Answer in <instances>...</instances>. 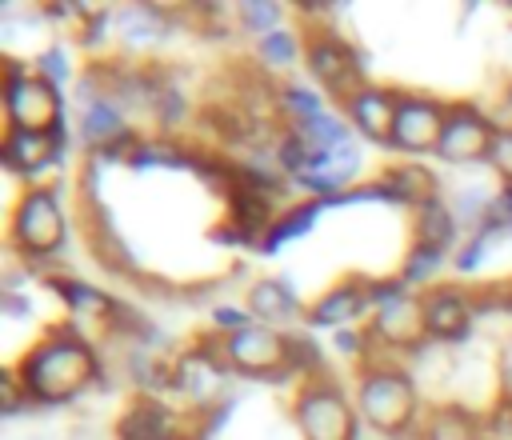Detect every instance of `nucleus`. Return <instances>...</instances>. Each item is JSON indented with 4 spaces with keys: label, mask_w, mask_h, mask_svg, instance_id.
Segmentation results:
<instances>
[{
    "label": "nucleus",
    "mask_w": 512,
    "mask_h": 440,
    "mask_svg": "<svg viewBox=\"0 0 512 440\" xmlns=\"http://www.w3.org/2000/svg\"><path fill=\"white\" fill-rule=\"evenodd\" d=\"M208 320H212V332H216V336H232V332H240V328L256 324V320H252V312H248L244 304H216Z\"/></svg>",
    "instance_id": "c756f323"
},
{
    "label": "nucleus",
    "mask_w": 512,
    "mask_h": 440,
    "mask_svg": "<svg viewBox=\"0 0 512 440\" xmlns=\"http://www.w3.org/2000/svg\"><path fill=\"white\" fill-rule=\"evenodd\" d=\"M236 24H240V32L264 40L268 32L284 28V4H276V0H240L236 4Z\"/></svg>",
    "instance_id": "a878e982"
},
{
    "label": "nucleus",
    "mask_w": 512,
    "mask_h": 440,
    "mask_svg": "<svg viewBox=\"0 0 512 440\" xmlns=\"http://www.w3.org/2000/svg\"><path fill=\"white\" fill-rule=\"evenodd\" d=\"M288 412L300 440H360V428H364L356 400L332 376L300 380Z\"/></svg>",
    "instance_id": "20e7f679"
},
{
    "label": "nucleus",
    "mask_w": 512,
    "mask_h": 440,
    "mask_svg": "<svg viewBox=\"0 0 512 440\" xmlns=\"http://www.w3.org/2000/svg\"><path fill=\"white\" fill-rule=\"evenodd\" d=\"M0 396H4V412H8V416H16V412H20L24 404L32 408V400H28V392L20 388V380H16V372H12V368L4 372V384H0Z\"/></svg>",
    "instance_id": "7c9ffc66"
},
{
    "label": "nucleus",
    "mask_w": 512,
    "mask_h": 440,
    "mask_svg": "<svg viewBox=\"0 0 512 440\" xmlns=\"http://www.w3.org/2000/svg\"><path fill=\"white\" fill-rule=\"evenodd\" d=\"M172 436H184L180 416L160 396L148 392H140L116 420V440H172Z\"/></svg>",
    "instance_id": "a211bd4d"
},
{
    "label": "nucleus",
    "mask_w": 512,
    "mask_h": 440,
    "mask_svg": "<svg viewBox=\"0 0 512 440\" xmlns=\"http://www.w3.org/2000/svg\"><path fill=\"white\" fill-rule=\"evenodd\" d=\"M420 440H480V424L460 408H436L432 416H424Z\"/></svg>",
    "instance_id": "393cba45"
},
{
    "label": "nucleus",
    "mask_w": 512,
    "mask_h": 440,
    "mask_svg": "<svg viewBox=\"0 0 512 440\" xmlns=\"http://www.w3.org/2000/svg\"><path fill=\"white\" fill-rule=\"evenodd\" d=\"M484 164L500 176L504 188H512V124H500L496 128V140H492V152H488Z\"/></svg>",
    "instance_id": "c85d7f7f"
},
{
    "label": "nucleus",
    "mask_w": 512,
    "mask_h": 440,
    "mask_svg": "<svg viewBox=\"0 0 512 440\" xmlns=\"http://www.w3.org/2000/svg\"><path fill=\"white\" fill-rule=\"evenodd\" d=\"M12 372L32 404H64L100 380V356L76 324H52L32 340Z\"/></svg>",
    "instance_id": "f257e3e1"
},
{
    "label": "nucleus",
    "mask_w": 512,
    "mask_h": 440,
    "mask_svg": "<svg viewBox=\"0 0 512 440\" xmlns=\"http://www.w3.org/2000/svg\"><path fill=\"white\" fill-rule=\"evenodd\" d=\"M56 292H60V300L68 304L72 324H76V320L108 324V320H116V316H120V304H116L108 292H100V288H92V284H84V280L60 276V280H56Z\"/></svg>",
    "instance_id": "412c9836"
},
{
    "label": "nucleus",
    "mask_w": 512,
    "mask_h": 440,
    "mask_svg": "<svg viewBox=\"0 0 512 440\" xmlns=\"http://www.w3.org/2000/svg\"><path fill=\"white\" fill-rule=\"evenodd\" d=\"M372 280L376 276H344L336 284H328L312 304H308V316H304V328L308 332H340V328H356L372 316Z\"/></svg>",
    "instance_id": "f8f14e48"
},
{
    "label": "nucleus",
    "mask_w": 512,
    "mask_h": 440,
    "mask_svg": "<svg viewBox=\"0 0 512 440\" xmlns=\"http://www.w3.org/2000/svg\"><path fill=\"white\" fill-rule=\"evenodd\" d=\"M328 204L324 200H304V204H292L288 212H280L276 216V224L268 228V236L260 240V248L264 252H276L280 244H288V240H296V236H304L316 220H320V212H324Z\"/></svg>",
    "instance_id": "b1692460"
},
{
    "label": "nucleus",
    "mask_w": 512,
    "mask_h": 440,
    "mask_svg": "<svg viewBox=\"0 0 512 440\" xmlns=\"http://www.w3.org/2000/svg\"><path fill=\"white\" fill-rule=\"evenodd\" d=\"M276 112L288 120V128H304V124H312L316 116H324L328 104H324V92H320L316 84H296V80H288V84L276 88Z\"/></svg>",
    "instance_id": "4be33fe9"
},
{
    "label": "nucleus",
    "mask_w": 512,
    "mask_h": 440,
    "mask_svg": "<svg viewBox=\"0 0 512 440\" xmlns=\"http://www.w3.org/2000/svg\"><path fill=\"white\" fill-rule=\"evenodd\" d=\"M80 112H76V132L80 140L96 152V156H124L132 152V144L140 140L132 128H128V112L100 88V80L88 72L80 80Z\"/></svg>",
    "instance_id": "1a4fd4ad"
},
{
    "label": "nucleus",
    "mask_w": 512,
    "mask_h": 440,
    "mask_svg": "<svg viewBox=\"0 0 512 440\" xmlns=\"http://www.w3.org/2000/svg\"><path fill=\"white\" fill-rule=\"evenodd\" d=\"M444 120H448V104L444 100H436L428 92H404L400 88V104H396V124H392L388 148L408 156V160L436 156Z\"/></svg>",
    "instance_id": "9d476101"
},
{
    "label": "nucleus",
    "mask_w": 512,
    "mask_h": 440,
    "mask_svg": "<svg viewBox=\"0 0 512 440\" xmlns=\"http://www.w3.org/2000/svg\"><path fill=\"white\" fill-rule=\"evenodd\" d=\"M64 152V132H20V128H4V140H0V164L36 184V176H44Z\"/></svg>",
    "instance_id": "2eb2a0df"
},
{
    "label": "nucleus",
    "mask_w": 512,
    "mask_h": 440,
    "mask_svg": "<svg viewBox=\"0 0 512 440\" xmlns=\"http://www.w3.org/2000/svg\"><path fill=\"white\" fill-rule=\"evenodd\" d=\"M256 60L268 68V72H280V68H292L296 60H304V28H276L268 32L264 40H256Z\"/></svg>",
    "instance_id": "5701e85b"
},
{
    "label": "nucleus",
    "mask_w": 512,
    "mask_h": 440,
    "mask_svg": "<svg viewBox=\"0 0 512 440\" xmlns=\"http://www.w3.org/2000/svg\"><path fill=\"white\" fill-rule=\"evenodd\" d=\"M456 240H460V220H456L448 196H436V200H428V204H420L412 212V244L452 256Z\"/></svg>",
    "instance_id": "aec40b11"
},
{
    "label": "nucleus",
    "mask_w": 512,
    "mask_h": 440,
    "mask_svg": "<svg viewBox=\"0 0 512 440\" xmlns=\"http://www.w3.org/2000/svg\"><path fill=\"white\" fill-rule=\"evenodd\" d=\"M424 296V324H428V340L436 344H460L472 332L476 320V300L464 284H432Z\"/></svg>",
    "instance_id": "ddd939ff"
},
{
    "label": "nucleus",
    "mask_w": 512,
    "mask_h": 440,
    "mask_svg": "<svg viewBox=\"0 0 512 440\" xmlns=\"http://www.w3.org/2000/svg\"><path fill=\"white\" fill-rule=\"evenodd\" d=\"M4 128L20 132H60L64 128V96L52 80H44L32 64L4 60Z\"/></svg>",
    "instance_id": "423d86ee"
},
{
    "label": "nucleus",
    "mask_w": 512,
    "mask_h": 440,
    "mask_svg": "<svg viewBox=\"0 0 512 440\" xmlns=\"http://www.w3.org/2000/svg\"><path fill=\"white\" fill-rule=\"evenodd\" d=\"M496 128H500V124H496L480 104H472V100H456V104H448V120H444V132H440L436 160L456 164V168L484 164L488 152H492Z\"/></svg>",
    "instance_id": "9b49d317"
},
{
    "label": "nucleus",
    "mask_w": 512,
    "mask_h": 440,
    "mask_svg": "<svg viewBox=\"0 0 512 440\" xmlns=\"http://www.w3.org/2000/svg\"><path fill=\"white\" fill-rule=\"evenodd\" d=\"M304 68H308L312 84L340 104L352 92H360L364 84H372L360 48L348 44L344 36H336L332 28H304Z\"/></svg>",
    "instance_id": "0eeeda50"
},
{
    "label": "nucleus",
    "mask_w": 512,
    "mask_h": 440,
    "mask_svg": "<svg viewBox=\"0 0 512 440\" xmlns=\"http://www.w3.org/2000/svg\"><path fill=\"white\" fill-rule=\"evenodd\" d=\"M396 104H400V88L388 84H364L360 92H352L340 112L352 124V132L368 144H384L392 140V124H396Z\"/></svg>",
    "instance_id": "4468645a"
},
{
    "label": "nucleus",
    "mask_w": 512,
    "mask_h": 440,
    "mask_svg": "<svg viewBox=\"0 0 512 440\" xmlns=\"http://www.w3.org/2000/svg\"><path fill=\"white\" fill-rule=\"evenodd\" d=\"M376 188L384 192V200L392 204H408L412 212L428 200L440 196V176L428 168V164H416V160H392L376 172Z\"/></svg>",
    "instance_id": "f3484780"
},
{
    "label": "nucleus",
    "mask_w": 512,
    "mask_h": 440,
    "mask_svg": "<svg viewBox=\"0 0 512 440\" xmlns=\"http://www.w3.org/2000/svg\"><path fill=\"white\" fill-rule=\"evenodd\" d=\"M220 360L232 376L248 380H296L292 376V332L248 324L232 336H220Z\"/></svg>",
    "instance_id": "6e6552de"
},
{
    "label": "nucleus",
    "mask_w": 512,
    "mask_h": 440,
    "mask_svg": "<svg viewBox=\"0 0 512 440\" xmlns=\"http://www.w3.org/2000/svg\"><path fill=\"white\" fill-rule=\"evenodd\" d=\"M332 348H336L340 356L356 360V368H360V364H368V360H372L376 340H372L368 324H356V328H340V332H332Z\"/></svg>",
    "instance_id": "cd10ccee"
},
{
    "label": "nucleus",
    "mask_w": 512,
    "mask_h": 440,
    "mask_svg": "<svg viewBox=\"0 0 512 440\" xmlns=\"http://www.w3.org/2000/svg\"><path fill=\"white\" fill-rule=\"evenodd\" d=\"M360 424L384 440H408L420 432V392L416 380L392 364V360H368L356 368V388H352Z\"/></svg>",
    "instance_id": "f03ea898"
},
{
    "label": "nucleus",
    "mask_w": 512,
    "mask_h": 440,
    "mask_svg": "<svg viewBox=\"0 0 512 440\" xmlns=\"http://www.w3.org/2000/svg\"><path fill=\"white\" fill-rule=\"evenodd\" d=\"M168 40V16L156 4H128L116 12V44L124 56H148Z\"/></svg>",
    "instance_id": "6ab92c4d"
},
{
    "label": "nucleus",
    "mask_w": 512,
    "mask_h": 440,
    "mask_svg": "<svg viewBox=\"0 0 512 440\" xmlns=\"http://www.w3.org/2000/svg\"><path fill=\"white\" fill-rule=\"evenodd\" d=\"M64 240H68V212L60 204V192L52 184H28L8 212V248L32 264L56 256Z\"/></svg>",
    "instance_id": "7ed1b4c3"
},
{
    "label": "nucleus",
    "mask_w": 512,
    "mask_h": 440,
    "mask_svg": "<svg viewBox=\"0 0 512 440\" xmlns=\"http://www.w3.org/2000/svg\"><path fill=\"white\" fill-rule=\"evenodd\" d=\"M368 332L380 348L388 352H416L428 340V324H424V296L412 292L400 276L388 280H372V316H368Z\"/></svg>",
    "instance_id": "39448f33"
},
{
    "label": "nucleus",
    "mask_w": 512,
    "mask_h": 440,
    "mask_svg": "<svg viewBox=\"0 0 512 440\" xmlns=\"http://www.w3.org/2000/svg\"><path fill=\"white\" fill-rule=\"evenodd\" d=\"M244 308L252 312L256 324H268V328H280V332H288V324H304V316H308V304L296 296V288L284 276L252 280L248 296H244Z\"/></svg>",
    "instance_id": "dca6fc26"
},
{
    "label": "nucleus",
    "mask_w": 512,
    "mask_h": 440,
    "mask_svg": "<svg viewBox=\"0 0 512 440\" xmlns=\"http://www.w3.org/2000/svg\"><path fill=\"white\" fill-rule=\"evenodd\" d=\"M172 440H188V436H172Z\"/></svg>",
    "instance_id": "2f4dec72"
},
{
    "label": "nucleus",
    "mask_w": 512,
    "mask_h": 440,
    "mask_svg": "<svg viewBox=\"0 0 512 440\" xmlns=\"http://www.w3.org/2000/svg\"><path fill=\"white\" fill-rule=\"evenodd\" d=\"M32 68H36L44 80H52L56 88H64V84L72 80V52H68V44H64V40L44 44V48L32 56Z\"/></svg>",
    "instance_id": "bb28decb"
}]
</instances>
